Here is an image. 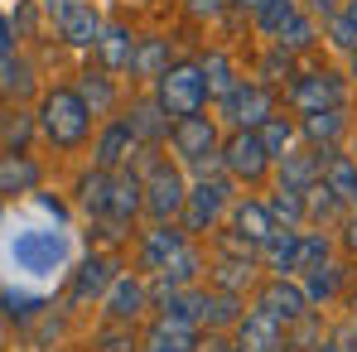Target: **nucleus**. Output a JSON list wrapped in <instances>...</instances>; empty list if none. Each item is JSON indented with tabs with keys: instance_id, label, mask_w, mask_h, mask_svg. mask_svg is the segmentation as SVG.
<instances>
[{
	"instance_id": "49530a36",
	"label": "nucleus",
	"mask_w": 357,
	"mask_h": 352,
	"mask_svg": "<svg viewBox=\"0 0 357 352\" xmlns=\"http://www.w3.org/2000/svg\"><path fill=\"white\" fill-rule=\"evenodd\" d=\"M5 309H10V314H15V319H29V314H34V299H29V294H5Z\"/></svg>"
},
{
	"instance_id": "6e6d98bb",
	"label": "nucleus",
	"mask_w": 357,
	"mask_h": 352,
	"mask_svg": "<svg viewBox=\"0 0 357 352\" xmlns=\"http://www.w3.org/2000/svg\"><path fill=\"white\" fill-rule=\"evenodd\" d=\"M213 352H237V348L232 343H213Z\"/></svg>"
},
{
	"instance_id": "aec40b11",
	"label": "nucleus",
	"mask_w": 357,
	"mask_h": 352,
	"mask_svg": "<svg viewBox=\"0 0 357 352\" xmlns=\"http://www.w3.org/2000/svg\"><path fill=\"white\" fill-rule=\"evenodd\" d=\"M126 125H130V135H135V145H145V150H155L165 135H169V125L174 121L160 112V102L155 97H145V102H135L130 107V116H126Z\"/></svg>"
},
{
	"instance_id": "7ed1b4c3",
	"label": "nucleus",
	"mask_w": 357,
	"mask_h": 352,
	"mask_svg": "<svg viewBox=\"0 0 357 352\" xmlns=\"http://www.w3.org/2000/svg\"><path fill=\"white\" fill-rule=\"evenodd\" d=\"M155 102L169 121L178 116H198L208 107V87H203V68L198 63H169L160 77H155Z\"/></svg>"
},
{
	"instance_id": "0eeeda50",
	"label": "nucleus",
	"mask_w": 357,
	"mask_h": 352,
	"mask_svg": "<svg viewBox=\"0 0 357 352\" xmlns=\"http://www.w3.org/2000/svg\"><path fill=\"white\" fill-rule=\"evenodd\" d=\"M343 102H348V87H343V77L333 68H309V72H295V82H290V107H295L299 116H309V112H338Z\"/></svg>"
},
{
	"instance_id": "c9c22d12",
	"label": "nucleus",
	"mask_w": 357,
	"mask_h": 352,
	"mask_svg": "<svg viewBox=\"0 0 357 352\" xmlns=\"http://www.w3.org/2000/svg\"><path fill=\"white\" fill-rule=\"evenodd\" d=\"M343 266H333V261H324L319 270H304V294H309V304H328L333 294H338V285H343Z\"/></svg>"
},
{
	"instance_id": "e433bc0d",
	"label": "nucleus",
	"mask_w": 357,
	"mask_h": 352,
	"mask_svg": "<svg viewBox=\"0 0 357 352\" xmlns=\"http://www.w3.org/2000/svg\"><path fill=\"white\" fill-rule=\"evenodd\" d=\"M338 213H343V203H338V198H333V193L324 188V178L304 188V222H314V227H324V222H333Z\"/></svg>"
},
{
	"instance_id": "a19ab883",
	"label": "nucleus",
	"mask_w": 357,
	"mask_h": 352,
	"mask_svg": "<svg viewBox=\"0 0 357 352\" xmlns=\"http://www.w3.org/2000/svg\"><path fill=\"white\" fill-rule=\"evenodd\" d=\"M328 251H333V241H328L324 232H299V270H295V275L319 270V266L328 261Z\"/></svg>"
},
{
	"instance_id": "39448f33",
	"label": "nucleus",
	"mask_w": 357,
	"mask_h": 352,
	"mask_svg": "<svg viewBox=\"0 0 357 352\" xmlns=\"http://www.w3.org/2000/svg\"><path fill=\"white\" fill-rule=\"evenodd\" d=\"M218 164L227 169L232 183H261V178L271 174V155H266V145H261V135L256 130H232L227 140H222V150H218Z\"/></svg>"
},
{
	"instance_id": "bb28decb",
	"label": "nucleus",
	"mask_w": 357,
	"mask_h": 352,
	"mask_svg": "<svg viewBox=\"0 0 357 352\" xmlns=\"http://www.w3.org/2000/svg\"><path fill=\"white\" fill-rule=\"evenodd\" d=\"M0 92L10 102H24L34 92V63L20 59V54H0Z\"/></svg>"
},
{
	"instance_id": "dca6fc26",
	"label": "nucleus",
	"mask_w": 357,
	"mask_h": 352,
	"mask_svg": "<svg viewBox=\"0 0 357 352\" xmlns=\"http://www.w3.org/2000/svg\"><path fill=\"white\" fill-rule=\"evenodd\" d=\"M319 178H324V188H328L343 208H357V164H353V155L319 150Z\"/></svg>"
},
{
	"instance_id": "f8f14e48",
	"label": "nucleus",
	"mask_w": 357,
	"mask_h": 352,
	"mask_svg": "<svg viewBox=\"0 0 357 352\" xmlns=\"http://www.w3.org/2000/svg\"><path fill=\"white\" fill-rule=\"evenodd\" d=\"M232 333H237V343H232L237 352H280L285 348V323H275L261 309H246L232 323Z\"/></svg>"
},
{
	"instance_id": "ea45409f",
	"label": "nucleus",
	"mask_w": 357,
	"mask_h": 352,
	"mask_svg": "<svg viewBox=\"0 0 357 352\" xmlns=\"http://www.w3.org/2000/svg\"><path fill=\"white\" fill-rule=\"evenodd\" d=\"M266 208H271L275 227H304V193H290V188H275Z\"/></svg>"
},
{
	"instance_id": "4468645a",
	"label": "nucleus",
	"mask_w": 357,
	"mask_h": 352,
	"mask_svg": "<svg viewBox=\"0 0 357 352\" xmlns=\"http://www.w3.org/2000/svg\"><path fill=\"white\" fill-rule=\"evenodd\" d=\"M135 213H145V188H140V174L135 169H112V193H107V222L112 227H126Z\"/></svg>"
},
{
	"instance_id": "09e8293b",
	"label": "nucleus",
	"mask_w": 357,
	"mask_h": 352,
	"mask_svg": "<svg viewBox=\"0 0 357 352\" xmlns=\"http://www.w3.org/2000/svg\"><path fill=\"white\" fill-rule=\"evenodd\" d=\"M343 251H348V256L357 261V213L348 217V222H343Z\"/></svg>"
},
{
	"instance_id": "3c124183",
	"label": "nucleus",
	"mask_w": 357,
	"mask_h": 352,
	"mask_svg": "<svg viewBox=\"0 0 357 352\" xmlns=\"http://www.w3.org/2000/svg\"><path fill=\"white\" fill-rule=\"evenodd\" d=\"M333 343H338V352H357V323H353V328H343Z\"/></svg>"
},
{
	"instance_id": "20e7f679",
	"label": "nucleus",
	"mask_w": 357,
	"mask_h": 352,
	"mask_svg": "<svg viewBox=\"0 0 357 352\" xmlns=\"http://www.w3.org/2000/svg\"><path fill=\"white\" fill-rule=\"evenodd\" d=\"M227 208H232V178L227 174H203L188 188V198H183V213H178V217H183V232L188 236L213 232Z\"/></svg>"
},
{
	"instance_id": "72a5a7b5",
	"label": "nucleus",
	"mask_w": 357,
	"mask_h": 352,
	"mask_svg": "<svg viewBox=\"0 0 357 352\" xmlns=\"http://www.w3.org/2000/svg\"><path fill=\"white\" fill-rule=\"evenodd\" d=\"M107 193H112V169H97V164H92V174L77 178V203H82L92 217H107Z\"/></svg>"
},
{
	"instance_id": "bf43d9fd",
	"label": "nucleus",
	"mask_w": 357,
	"mask_h": 352,
	"mask_svg": "<svg viewBox=\"0 0 357 352\" xmlns=\"http://www.w3.org/2000/svg\"><path fill=\"white\" fill-rule=\"evenodd\" d=\"M353 164H357V150H353Z\"/></svg>"
},
{
	"instance_id": "473e14b6",
	"label": "nucleus",
	"mask_w": 357,
	"mask_h": 352,
	"mask_svg": "<svg viewBox=\"0 0 357 352\" xmlns=\"http://www.w3.org/2000/svg\"><path fill=\"white\" fill-rule=\"evenodd\" d=\"M169 68V39H135V59H130V72L135 77H160Z\"/></svg>"
},
{
	"instance_id": "2f4dec72",
	"label": "nucleus",
	"mask_w": 357,
	"mask_h": 352,
	"mask_svg": "<svg viewBox=\"0 0 357 352\" xmlns=\"http://www.w3.org/2000/svg\"><path fill=\"white\" fill-rule=\"evenodd\" d=\"M314 44H319V24H314V15H295V20L275 34V49L290 54V59H295V54H309Z\"/></svg>"
},
{
	"instance_id": "412c9836",
	"label": "nucleus",
	"mask_w": 357,
	"mask_h": 352,
	"mask_svg": "<svg viewBox=\"0 0 357 352\" xmlns=\"http://www.w3.org/2000/svg\"><path fill=\"white\" fill-rule=\"evenodd\" d=\"M343 130H348V112L343 107L338 112H309V116H299V135L309 140V150H338Z\"/></svg>"
},
{
	"instance_id": "de8ad7c7",
	"label": "nucleus",
	"mask_w": 357,
	"mask_h": 352,
	"mask_svg": "<svg viewBox=\"0 0 357 352\" xmlns=\"http://www.w3.org/2000/svg\"><path fill=\"white\" fill-rule=\"evenodd\" d=\"M338 10H343V0H309V15H314V20H324V24H328Z\"/></svg>"
},
{
	"instance_id": "4d7b16f0",
	"label": "nucleus",
	"mask_w": 357,
	"mask_h": 352,
	"mask_svg": "<svg viewBox=\"0 0 357 352\" xmlns=\"http://www.w3.org/2000/svg\"><path fill=\"white\" fill-rule=\"evenodd\" d=\"M348 68H353V77H357V49H353V54H348Z\"/></svg>"
},
{
	"instance_id": "2eb2a0df",
	"label": "nucleus",
	"mask_w": 357,
	"mask_h": 352,
	"mask_svg": "<svg viewBox=\"0 0 357 352\" xmlns=\"http://www.w3.org/2000/svg\"><path fill=\"white\" fill-rule=\"evenodd\" d=\"M116 280V266L107 261V256H87L77 270H73V285H68V304H92V299H102L107 285Z\"/></svg>"
},
{
	"instance_id": "b1692460",
	"label": "nucleus",
	"mask_w": 357,
	"mask_h": 352,
	"mask_svg": "<svg viewBox=\"0 0 357 352\" xmlns=\"http://www.w3.org/2000/svg\"><path fill=\"white\" fill-rule=\"evenodd\" d=\"M97 59L107 72H126L130 59H135V34L126 29V24H102V34H97Z\"/></svg>"
},
{
	"instance_id": "58836bf2",
	"label": "nucleus",
	"mask_w": 357,
	"mask_h": 352,
	"mask_svg": "<svg viewBox=\"0 0 357 352\" xmlns=\"http://www.w3.org/2000/svg\"><path fill=\"white\" fill-rule=\"evenodd\" d=\"M295 15H299V0H266V5L256 10V29H261L266 39H275Z\"/></svg>"
},
{
	"instance_id": "423d86ee",
	"label": "nucleus",
	"mask_w": 357,
	"mask_h": 352,
	"mask_svg": "<svg viewBox=\"0 0 357 352\" xmlns=\"http://www.w3.org/2000/svg\"><path fill=\"white\" fill-rule=\"evenodd\" d=\"M140 188H145V213H150L155 222H174L178 213H183L188 183H183V169H178V164L155 160V164L145 169V178H140Z\"/></svg>"
},
{
	"instance_id": "f704fd0d",
	"label": "nucleus",
	"mask_w": 357,
	"mask_h": 352,
	"mask_svg": "<svg viewBox=\"0 0 357 352\" xmlns=\"http://www.w3.org/2000/svg\"><path fill=\"white\" fill-rule=\"evenodd\" d=\"M256 135H261L266 155H271V160H280V155H290V150H295L299 125H295V121H285V116H271V121H261V125H256Z\"/></svg>"
},
{
	"instance_id": "79ce46f5",
	"label": "nucleus",
	"mask_w": 357,
	"mask_h": 352,
	"mask_svg": "<svg viewBox=\"0 0 357 352\" xmlns=\"http://www.w3.org/2000/svg\"><path fill=\"white\" fill-rule=\"evenodd\" d=\"M29 130H34V116L5 112V121H0V145H5V150H24V145H29Z\"/></svg>"
},
{
	"instance_id": "9b49d317",
	"label": "nucleus",
	"mask_w": 357,
	"mask_h": 352,
	"mask_svg": "<svg viewBox=\"0 0 357 352\" xmlns=\"http://www.w3.org/2000/svg\"><path fill=\"white\" fill-rule=\"evenodd\" d=\"M188 251V232L174 227V222H155L145 241H140V266L150 270V275H160V270H169L178 256Z\"/></svg>"
},
{
	"instance_id": "a878e982",
	"label": "nucleus",
	"mask_w": 357,
	"mask_h": 352,
	"mask_svg": "<svg viewBox=\"0 0 357 352\" xmlns=\"http://www.w3.org/2000/svg\"><path fill=\"white\" fill-rule=\"evenodd\" d=\"M275 164H280V183H275V188L304 193L309 183H319V150H290V155H280Z\"/></svg>"
},
{
	"instance_id": "864d4df0",
	"label": "nucleus",
	"mask_w": 357,
	"mask_h": 352,
	"mask_svg": "<svg viewBox=\"0 0 357 352\" xmlns=\"http://www.w3.org/2000/svg\"><path fill=\"white\" fill-rule=\"evenodd\" d=\"M232 5H241V10H261L266 0H232Z\"/></svg>"
},
{
	"instance_id": "6ab92c4d",
	"label": "nucleus",
	"mask_w": 357,
	"mask_h": 352,
	"mask_svg": "<svg viewBox=\"0 0 357 352\" xmlns=\"http://www.w3.org/2000/svg\"><path fill=\"white\" fill-rule=\"evenodd\" d=\"M140 145H135V135H130V125H126V116L107 121V130L97 135V150H92V160H97V169H121L130 155H135Z\"/></svg>"
},
{
	"instance_id": "5701e85b",
	"label": "nucleus",
	"mask_w": 357,
	"mask_h": 352,
	"mask_svg": "<svg viewBox=\"0 0 357 352\" xmlns=\"http://www.w3.org/2000/svg\"><path fill=\"white\" fill-rule=\"evenodd\" d=\"M97 34H102V15H97L87 0L59 20V39L68 49H97Z\"/></svg>"
},
{
	"instance_id": "f3484780",
	"label": "nucleus",
	"mask_w": 357,
	"mask_h": 352,
	"mask_svg": "<svg viewBox=\"0 0 357 352\" xmlns=\"http://www.w3.org/2000/svg\"><path fill=\"white\" fill-rule=\"evenodd\" d=\"M232 232L246 241V246H266L271 236H275V217H271V208L261 203V198H241V203H232Z\"/></svg>"
},
{
	"instance_id": "4c0bfd02",
	"label": "nucleus",
	"mask_w": 357,
	"mask_h": 352,
	"mask_svg": "<svg viewBox=\"0 0 357 352\" xmlns=\"http://www.w3.org/2000/svg\"><path fill=\"white\" fill-rule=\"evenodd\" d=\"M237 304H241V299H237V294H227V290H203V323H213V328L237 323V319H241Z\"/></svg>"
},
{
	"instance_id": "13d9d810",
	"label": "nucleus",
	"mask_w": 357,
	"mask_h": 352,
	"mask_svg": "<svg viewBox=\"0 0 357 352\" xmlns=\"http://www.w3.org/2000/svg\"><path fill=\"white\" fill-rule=\"evenodd\" d=\"M348 309H353V323H357V294H353V299H348Z\"/></svg>"
},
{
	"instance_id": "5fc2aeb1",
	"label": "nucleus",
	"mask_w": 357,
	"mask_h": 352,
	"mask_svg": "<svg viewBox=\"0 0 357 352\" xmlns=\"http://www.w3.org/2000/svg\"><path fill=\"white\" fill-rule=\"evenodd\" d=\"M309 352H338V343L328 338V343H319V348H309Z\"/></svg>"
},
{
	"instance_id": "393cba45",
	"label": "nucleus",
	"mask_w": 357,
	"mask_h": 352,
	"mask_svg": "<svg viewBox=\"0 0 357 352\" xmlns=\"http://www.w3.org/2000/svg\"><path fill=\"white\" fill-rule=\"evenodd\" d=\"M39 188V164L24 150H5L0 155V193H34Z\"/></svg>"
},
{
	"instance_id": "8fccbe9b",
	"label": "nucleus",
	"mask_w": 357,
	"mask_h": 352,
	"mask_svg": "<svg viewBox=\"0 0 357 352\" xmlns=\"http://www.w3.org/2000/svg\"><path fill=\"white\" fill-rule=\"evenodd\" d=\"M39 5H44V10H49L54 20H63V15H68V10H77L82 0H39Z\"/></svg>"
},
{
	"instance_id": "cd10ccee",
	"label": "nucleus",
	"mask_w": 357,
	"mask_h": 352,
	"mask_svg": "<svg viewBox=\"0 0 357 352\" xmlns=\"http://www.w3.org/2000/svg\"><path fill=\"white\" fill-rule=\"evenodd\" d=\"M77 97L87 102V112L92 116H112V107H116V87H112V77H107V68H87L82 72V82H77Z\"/></svg>"
},
{
	"instance_id": "4be33fe9",
	"label": "nucleus",
	"mask_w": 357,
	"mask_h": 352,
	"mask_svg": "<svg viewBox=\"0 0 357 352\" xmlns=\"http://www.w3.org/2000/svg\"><path fill=\"white\" fill-rule=\"evenodd\" d=\"M256 261L275 275H295L299 270V227H275V236L256 251Z\"/></svg>"
},
{
	"instance_id": "c756f323",
	"label": "nucleus",
	"mask_w": 357,
	"mask_h": 352,
	"mask_svg": "<svg viewBox=\"0 0 357 352\" xmlns=\"http://www.w3.org/2000/svg\"><path fill=\"white\" fill-rule=\"evenodd\" d=\"M251 275H256V256H218V266H213V290L241 294V285H251Z\"/></svg>"
},
{
	"instance_id": "9d476101",
	"label": "nucleus",
	"mask_w": 357,
	"mask_h": 352,
	"mask_svg": "<svg viewBox=\"0 0 357 352\" xmlns=\"http://www.w3.org/2000/svg\"><path fill=\"white\" fill-rule=\"evenodd\" d=\"M256 309L290 328V323H304V319H309V309H314V304H309L304 285H295L290 275H275V280H266V285L256 290Z\"/></svg>"
},
{
	"instance_id": "37998d69",
	"label": "nucleus",
	"mask_w": 357,
	"mask_h": 352,
	"mask_svg": "<svg viewBox=\"0 0 357 352\" xmlns=\"http://www.w3.org/2000/svg\"><path fill=\"white\" fill-rule=\"evenodd\" d=\"M97 348L102 352H140V338H135L130 323H107V328L97 333Z\"/></svg>"
},
{
	"instance_id": "1a4fd4ad",
	"label": "nucleus",
	"mask_w": 357,
	"mask_h": 352,
	"mask_svg": "<svg viewBox=\"0 0 357 352\" xmlns=\"http://www.w3.org/2000/svg\"><path fill=\"white\" fill-rule=\"evenodd\" d=\"M218 107H222V121H227L232 130H256L261 121L275 116V97H271L266 82H237Z\"/></svg>"
},
{
	"instance_id": "f03ea898",
	"label": "nucleus",
	"mask_w": 357,
	"mask_h": 352,
	"mask_svg": "<svg viewBox=\"0 0 357 352\" xmlns=\"http://www.w3.org/2000/svg\"><path fill=\"white\" fill-rule=\"evenodd\" d=\"M169 140H174L178 169H193V174H213L218 169V150H222V135H218V121L213 116H178L169 125Z\"/></svg>"
},
{
	"instance_id": "6e6552de",
	"label": "nucleus",
	"mask_w": 357,
	"mask_h": 352,
	"mask_svg": "<svg viewBox=\"0 0 357 352\" xmlns=\"http://www.w3.org/2000/svg\"><path fill=\"white\" fill-rule=\"evenodd\" d=\"M10 256H15L20 270L49 275V270H59L63 261H68V241H63V232H39V227H29V232H15Z\"/></svg>"
},
{
	"instance_id": "ddd939ff",
	"label": "nucleus",
	"mask_w": 357,
	"mask_h": 352,
	"mask_svg": "<svg viewBox=\"0 0 357 352\" xmlns=\"http://www.w3.org/2000/svg\"><path fill=\"white\" fill-rule=\"evenodd\" d=\"M102 309H107L112 323H135V319L150 309L145 280H140V275H116V280L107 285V294H102Z\"/></svg>"
},
{
	"instance_id": "7c9ffc66",
	"label": "nucleus",
	"mask_w": 357,
	"mask_h": 352,
	"mask_svg": "<svg viewBox=\"0 0 357 352\" xmlns=\"http://www.w3.org/2000/svg\"><path fill=\"white\" fill-rule=\"evenodd\" d=\"M160 314L165 319H183V323H203V290H193V285L165 290L160 294Z\"/></svg>"
},
{
	"instance_id": "f257e3e1",
	"label": "nucleus",
	"mask_w": 357,
	"mask_h": 352,
	"mask_svg": "<svg viewBox=\"0 0 357 352\" xmlns=\"http://www.w3.org/2000/svg\"><path fill=\"white\" fill-rule=\"evenodd\" d=\"M34 125L54 150H77L87 140V130H92V112L77 97V87H54V92H44Z\"/></svg>"
},
{
	"instance_id": "a18cd8bd",
	"label": "nucleus",
	"mask_w": 357,
	"mask_h": 352,
	"mask_svg": "<svg viewBox=\"0 0 357 352\" xmlns=\"http://www.w3.org/2000/svg\"><path fill=\"white\" fill-rule=\"evenodd\" d=\"M232 0H188V10L198 15V20H213V15H222Z\"/></svg>"
},
{
	"instance_id": "603ef678",
	"label": "nucleus",
	"mask_w": 357,
	"mask_h": 352,
	"mask_svg": "<svg viewBox=\"0 0 357 352\" xmlns=\"http://www.w3.org/2000/svg\"><path fill=\"white\" fill-rule=\"evenodd\" d=\"M338 20H343V24H348V29L357 34V0H343V10H338Z\"/></svg>"
},
{
	"instance_id": "c85d7f7f",
	"label": "nucleus",
	"mask_w": 357,
	"mask_h": 352,
	"mask_svg": "<svg viewBox=\"0 0 357 352\" xmlns=\"http://www.w3.org/2000/svg\"><path fill=\"white\" fill-rule=\"evenodd\" d=\"M198 68H203V87H208V97H218V102H222V97L241 82V77H237V63L227 59V54H218V49H213V54H203Z\"/></svg>"
},
{
	"instance_id": "c03bdc74",
	"label": "nucleus",
	"mask_w": 357,
	"mask_h": 352,
	"mask_svg": "<svg viewBox=\"0 0 357 352\" xmlns=\"http://www.w3.org/2000/svg\"><path fill=\"white\" fill-rule=\"evenodd\" d=\"M261 77H266V82H280V77H290V54H280V49H275L271 59L261 63Z\"/></svg>"
},
{
	"instance_id": "a211bd4d",
	"label": "nucleus",
	"mask_w": 357,
	"mask_h": 352,
	"mask_svg": "<svg viewBox=\"0 0 357 352\" xmlns=\"http://www.w3.org/2000/svg\"><path fill=\"white\" fill-rule=\"evenodd\" d=\"M145 352H198L203 343H198V323H183V319H155L150 323V333H145V343H140Z\"/></svg>"
}]
</instances>
